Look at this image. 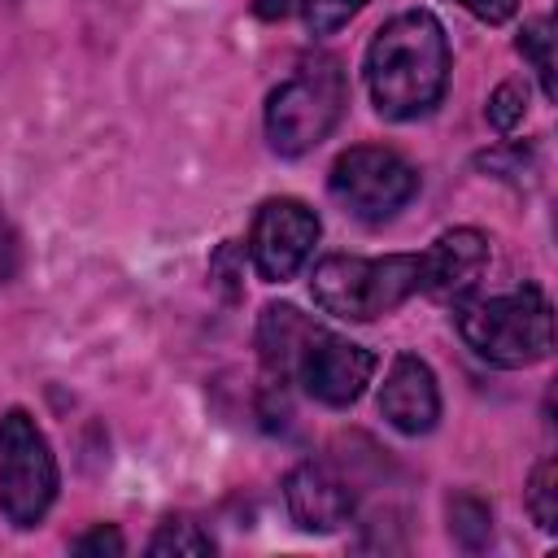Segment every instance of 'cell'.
Masks as SVG:
<instances>
[{"label":"cell","mask_w":558,"mask_h":558,"mask_svg":"<svg viewBox=\"0 0 558 558\" xmlns=\"http://www.w3.org/2000/svg\"><path fill=\"white\" fill-rule=\"evenodd\" d=\"M449 87V39L436 13L405 9L388 17L366 48V92L379 118L414 122L440 105Z\"/></svg>","instance_id":"obj_1"},{"label":"cell","mask_w":558,"mask_h":558,"mask_svg":"<svg viewBox=\"0 0 558 558\" xmlns=\"http://www.w3.org/2000/svg\"><path fill=\"white\" fill-rule=\"evenodd\" d=\"M453 327L475 357L501 371H523L554 353V310L536 283H523L501 296L458 301Z\"/></svg>","instance_id":"obj_2"},{"label":"cell","mask_w":558,"mask_h":558,"mask_svg":"<svg viewBox=\"0 0 558 558\" xmlns=\"http://www.w3.org/2000/svg\"><path fill=\"white\" fill-rule=\"evenodd\" d=\"M310 292L318 310L331 318L375 323L401 310L414 292H423V253H384V257L331 253L314 266Z\"/></svg>","instance_id":"obj_3"},{"label":"cell","mask_w":558,"mask_h":558,"mask_svg":"<svg viewBox=\"0 0 558 558\" xmlns=\"http://www.w3.org/2000/svg\"><path fill=\"white\" fill-rule=\"evenodd\" d=\"M349 109L344 65L327 52L301 61L266 100V140L279 157L314 153Z\"/></svg>","instance_id":"obj_4"},{"label":"cell","mask_w":558,"mask_h":558,"mask_svg":"<svg viewBox=\"0 0 558 558\" xmlns=\"http://www.w3.org/2000/svg\"><path fill=\"white\" fill-rule=\"evenodd\" d=\"M61 488V471L48 436L31 410L13 405L0 414V514L9 527L31 532L44 523Z\"/></svg>","instance_id":"obj_5"},{"label":"cell","mask_w":558,"mask_h":558,"mask_svg":"<svg viewBox=\"0 0 558 558\" xmlns=\"http://www.w3.org/2000/svg\"><path fill=\"white\" fill-rule=\"evenodd\" d=\"M327 187H331V201L344 214H353L357 222H388L414 201L418 170L392 148L353 144L336 157Z\"/></svg>","instance_id":"obj_6"},{"label":"cell","mask_w":558,"mask_h":558,"mask_svg":"<svg viewBox=\"0 0 558 558\" xmlns=\"http://www.w3.org/2000/svg\"><path fill=\"white\" fill-rule=\"evenodd\" d=\"M375 353L366 344H353L344 336H336L331 327H314L310 340L301 344L296 353V366H292V384H301L305 397H314L318 405H331V410H349L371 375H375Z\"/></svg>","instance_id":"obj_7"},{"label":"cell","mask_w":558,"mask_h":558,"mask_svg":"<svg viewBox=\"0 0 558 558\" xmlns=\"http://www.w3.org/2000/svg\"><path fill=\"white\" fill-rule=\"evenodd\" d=\"M318 214L296 201V196H270L262 201V209L253 214V231H248V257L253 270L266 283H288L296 279V270L310 262L314 244H318Z\"/></svg>","instance_id":"obj_8"},{"label":"cell","mask_w":558,"mask_h":558,"mask_svg":"<svg viewBox=\"0 0 558 558\" xmlns=\"http://www.w3.org/2000/svg\"><path fill=\"white\" fill-rule=\"evenodd\" d=\"M283 501H288L292 523L301 532H318V536L340 532L357 514V488L331 462H314V458L288 471Z\"/></svg>","instance_id":"obj_9"},{"label":"cell","mask_w":558,"mask_h":558,"mask_svg":"<svg viewBox=\"0 0 558 558\" xmlns=\"http://www.w3.org/2000/svg\"><path fill=\"white\" fill-rule=\"evenodd\" d=\"M379 414L401 436H427L440 418V388L418 353H397L379 384Z\"/></svg>","instance_id":"obj_10"},{"label":"cell","mask_w":558,"mask_h":558,"mask_svg":"<svg viewBox=\"0 0 558 558\" xmlns=\"http://www.w3.org/2000/svg\"><path fill=\"white\" fill-rule=\"evenodd\" d=\"M484 270H488V235L475 227H453L436 235L432 248L423 253V292L458 305L475 292Z\"/></svg>","instance_id":"obj_11"},{"label":"cell","mask_w":558,"mask_h":558,"mask_svg":"<svg viewBox=\"0 0 558 558\" xmlns=\"http://www.w3.org/2000/svg\"><path fill=\"white\" fill-rule=\"evenodd\" d=\"M318 323L310 314H301L296 305L279 301V305H266L262 318H257V357H262V371H266V384H292V366H296V353L301 344L310 340Z\"/></svg>","instance_id":"obj_12"},{"label":"cell","mask_w":558,"mask_h":558,"mask_svg":"<svg viewBox=\"0 0 558 558\" xmlns=\"http://www.w3.org/2000/svg\"><path fill=\"white\" fill-rule=\"evenodd\" d=\"M148 554L153 558H205V554H214V536L196 519L174 514V519L157 523V532L148 541Z\"/></svg>","instance_id":"obj_13"},{"label":"cell","mask_w":558,"mask_h":558,"mask_svg":"<svg viewBox=\"0 0 558 558\" xmlns=\"http://www.w3.org/2000/svg\"><path fill=\"white\" fill-rule=\"evenodd\" d=\"M514 48H519V57L536 70V83H541L545 100H554V22H549V17H532V22L519 31Z\"/></svg>","instance_id":"obj_14"},{"label":"cell","mask_w":558,"mask_h":558,"mask_svg":"<svg viewBox=\"0 0 558 558\" xmlns=\"http://www.w3.org/2000/svg\"><path fill=\"white\" fill-rule=\"evenodd\" d=\"M449 532H453L458 545L480 549V545L493 536V514H488V506H484L475 493L449 497Z\"/></svg>","instance_id":"obj_15"},{"label":"cell","mask_w":558,"mask_h":558,"mask_svg":"<svg viewBox=\"0 0 558 558\" xmlns=\"http://www.w3.org/2000/svg\"><path fill=\"white\" fill-rule=\"evenodd\" d=\"M523 506H527V514H532V523L541 532H554L558 527V462L554 458H545L532 471L527 493H523Z\"/></svg>","instance_id":"obj_16"},{"label":"cell","mask_w":558,"mask_h":558,"mask_svg":"<svg viewBox=\"0 0 558 558\" xmlns=\"http://www.w3.org/2000/svg\"><path fill=\"white\" fill-rule=\"evenodd\" d=\"M371 0H301V17L310 26V35H336L340 26H349Z\"/></svg>","instance_id":"obj_17"},{"label":"cell","mask_w":558,"mask_h":558,"mask_svg":"<svg viewBox=\"0 0 558 558\" xmlns=\"http://www.w3.org/2000/svg\"><path fill=\"white\" fill-rule=\"evenodd\" d=\"M523 109H527V87L523 83H501L493 96H488V122L510 135L519 122H523Z\"/></svg>","instance_id":"obj_18"},{"label":"cell","mask_w":558,"mask_h":558,"mask_svg":"<svg viewBox=\"0 0 558 558\" xmlns=\"http://www.w3.org/2000/svg\"><path fill=\"white\" fill-rule=\"evenodd\" d=\"M475 166H480V170H493L497 179H514V183H523V174L532 170V161H527L523 144H510V148H493V153H480V157H475Z\"/></svg>","instance_id":"obj_19"},{"label":"cell","mask_w":558,"mask_h":558,"mask_svg":"<svg viewBox=\"0 0 558 558\" xmlns=\"http://www.w3.org/2000/svg\"><path fill=\"white\" fill-rule=\"evenodd\" d=\"M74 554H83V558H118V554H126V541H122V532L113 523H96L92 532H83L74 541Z\"/></svg>","instance_id":"obj_20"},{"label":"cell","mask_w":558,"mask_h":558,"mask_svg":"<svg viewBox=\"0 0 558 558\" xmlns=\"http://www.w3.org/2000/svg\"><path fill=\"white\" fill-rule=\"evenodd\" d=\"M453 4H462L471 17H480L488 26H501V22H510L519 13V0H453Z\"/></svg>","instance_id":"obj_21"},{"label":"cell","mask_w":558,"mask_h":558,"mask_svg":"<svg viewBox=\"0 0 558 558\" xmlns=\"http://www.w3.org/2000/svg\"><path fill=\"white\" fill-rule=\"evenodd\" d=\"M13 266H17V235H13V227L0 209V283L13 275Z\"/></svg>","instance_id":"obj_22"}]
</instances>
